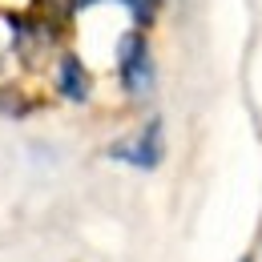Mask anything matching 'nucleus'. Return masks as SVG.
Returning <instances> with one entry per match:
<instances>
[{"label":"nucleus","instance_id":"obj_3","mask_svg":"<svg viewBox=\"0 0 262 262\" xmlns=\"http://www.w3.org/2000/svg\"><path fill=\"white\" fill-rule=\"evenodd\" d=\"M57 89H61L69 101H85V97H89V77H85V65H81L77 57H61Z\"/></svg>","mask_w":262,"mask_h":262},{"label":"nucleus","instance_id":"obj_6","mask_svg":"<svg viewBox=\"0 0 262 262\" xmlns=\"http://www.w3.org/2000/svg\"><path fill=\"white\" fill-rule=\"evenodd\" d=\"M81 4H97V0H81Z\"/></svg>","mask_w":262,"mask_h":262},{"label":"nucleus","instance_id":"obj_5","mask_svg":"<svg viewBox=\"0 0 262 262\" xmlns=\"http://www.w3.org/2000/svg\"><path fill=\"white\" fill-rule=\"evenodd\" d=\"M0 105H4V113H25V101L20 97H0Z\"/></svg>","mask_w":262,"mask_h":262},{"label":"nucleus","instance_id":"obj_4","mask_svg":"<svg viewBox=\"0 0 262 262\" xmlns=\"http://www.w3.org/2000/svg\"><path fill=\"white\" fill-rule=\"evenodd\" d=\"M129 8H133L137 20H149L154 16V0H129Z\"/></svg>","mask_w":262,"mask_h":262},{"label":"nucleus","instance_id":"obj_2","mask_svg":"<svg viewBox=\"0 0 262 262\" xmlns=\"http://www.w3.org/2000/svg\"><path fill=\"white\" fill-rule=\"evenodd\" d=\"M165 145H162V121L154 117V121H145L141 133H133L125 141H117L113 149H109V158H117V162L125 165H137V169H154V165L162 162Z\"/></svg>","mask_w":262,"mask_h":262},{"label":"nucleus","instance_id":"obj_1","mask_svg":"<svg viewBox=\"0 0 262 262\" xmlns=\"http://www.w3.org/2000/svg\"><path fill=\"white\" fill-rule=\"evenodd\" d=\"M117 69H121V85L129 97H145L154 89V57L145 49V40L137 33H125L117 45Z\"/></svg>","mask_w":262,"mask_h":262}]
</instances>
